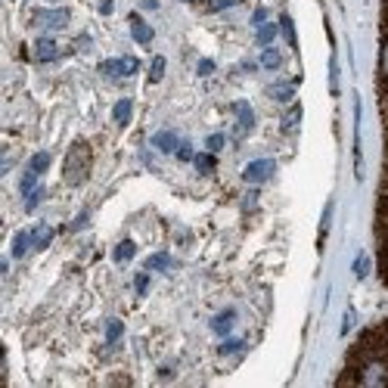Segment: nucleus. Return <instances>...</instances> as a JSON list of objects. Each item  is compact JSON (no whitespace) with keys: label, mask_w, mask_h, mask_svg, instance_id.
Returning <instances> with one entry per match:
<instances>
[{"label":"nucleus","mask_w":388,"mask_h":388,"mask_svg":"<svg viewBox=\"0 0 388 388\" xmlns=\"http://www.w3.org/2000/svg\"><path fill=\"white\" fill-rule=\"evenodd\" d=\"M65 181L69 183H84L90 174V146L84 143V140H78L75 146L69 150V156H65V168H63Z\"/></svg>","instance_id":"1"},{"label":"nucleus","mask_w":388,"mask_h":388,"mask_svg":"<svg viewBox=\"0 0 388 388\" xmlns=\"http://www.w3.org/2000/svg\"><path fill=\"white\" fill-rule=\"evenodd\" d=\"M376 243L379 249H388V193H382L376 202Z\"/></svg>","instance_id":"2"},{"label":"nucleus","mask_w":388,"mask_h":388,"mask_svg":"<svg viewBox=\"0 0 388 388\" xmlns=\"http://www.w3.org/2000/svg\"><path fill=\"white\" fill-rule=\"evenodd\" d=\"M100 72L106 78H125V75H134L137 72V59L134 57H125V59H109V63L100 65Z\"/></svg>","instance_id":"3"},{"label":"nucleus","mask_w":388,"mask_h":388,"mask_svg":"<svg viewBox=\"0 0 388 388\" xmlns=\"http://www.w3.org/2000/svg\"><path fill=\"white\" fill-rule=\"evenodd\" d=\"M270 174H274V159H258V162H252L249 168L243 171L245 183H264Z\"/></svg>","instance_id":"4"},{"label":"nucleus","mask_w":388,"mask_h":388,"mask_svg":"<svg viewBox=\"0 0 388 388\" xmlns=\"http://www.w3.org/2000/svg\"><path fill=\"white\" fill-rule=\"evenodd\" d=\"M34 25L41 28H65L69 25V10H41L34 16Z\"/></svg>","instance_id":"5"},{"label":"nucleus","mask_w":388,"mask_h":388,"mask_svg":"<svg viewBox=\"0 0 388 388\" xmlns=\"http://www.w3.org/2000/svg\"><path fill=\"white\" fill-rule=\"evenodd\" d=\"M34 57H38L41 63H53V59H59V44L53 38H38V44H34Z\"/></svg>","instance_id":"6"},{"label":"nucleus","mask_w":388,"mask_h":388,"mask_svg":"<svg viewBox=\"0 0 388 388\" xmlns=\"http://www.w3.org/2000/svg\"><path fill=\"white\" fill-rule=\"evenodd\" d=\"M28 249H38V236H34V230H25L16 236L13 243V258H25Z\"/></svg>","instance_id":"7"},{"label":"nucleus","mask_w":388,"mask_h":388,"mask_svg":"<svg viewBox=\"0 0 388 388\" xmlns=\"http://www.w3.org/2000/svg\"><path fill=\"white\" fill-rule=\"evenodd\" d=\"M131 32H134V41H137V44H150L152 41V28L146 25L140 16H131Z\"/></svg>","instance_id":"8"},{"label":"nucleus","mask_w":388,"mask_h":388,"mask_svg":"<svg viewBox=\"0 0 388 388\" xmlns=\"http://www.w3.org/2000/svg\"><path fill=\"white\" fill-rule=\"evenodd\" d=\"M233 112H236V119H239V131H249V127L255 125V112H252L249 103H233Z\"/></svg>","instance_id":"9"},{"label":"nucleus","mask_w":388,"mask_h":388,"mask_svg":"<svg viewBox=\"0 0 388 388\" xmlns=\"http://www.w3.org/2000/svg\"><path fill=\"white\" fill-rule=\"evenodd\" d=\"M298 121H301V106H298V103H292V106L286 109V115H283L280 125H283V131H286V134H292L295 127H298Z\"/></svg>","instance_id":"10"},{"label":"nucleus","mask_w":388,"mask_h":388,"mask_svg":"<svg viewBox=\"0 0 388 388\" xmlns=\"http://www.w3.org/2000/svg\"><path fill=\"white\" fill-rule=\"evenodd\" d=\"M233 323H236V314H233V311H224V314H218V317L212 320V329L221 332V336H227V332L233 329Z\"/></svg>","instance_id":"11"},{"label":"nucleus","mask_w":388,"mask_h":388,"mask_svg":"<svg viewBox=\"0 0 388 388\" xmlns=\"http://www.w3.org/2000/svg\"><path fill=\"white\" fill-rule=\"evenodd\" d=\"M152 143H156L162 152H177V146H181V140H177V134L162 131V134H156V140H152Z\"/></svg>","instance_id":"12"},{"label":"nucleus","mask_w":388,"mask_h":388,"mask_svg":"<svg viewBox=\"0 0 388 388\" xmlns=\"http://www.w3.org/2000/svg\"><path fill=\"white\" fill-rule=\"evenodd\" d=\"M379 84H388V34H382L379 47Z\"/></svg>","instance_id":"13"},{"label":"nucleus","mask_w":388,"mask_h":388,"mask_svg":"<svg viewBox=\"0 0 388 388\" xmlns=\"http://www.w3.org/2000/svg\"><path fill=\"white\" fill-rule=\"evenodd\" d=\"M274 100H280V103H286V100H292V94H295V84L292 81H283V84H274V88L267 90Z\"/></svg>","instance_id":"14"},{"label":"nucleus","mask_w":388,"mask_h":388,"mask_svg":"<svg viewBox=\"0 0 388 388\" xmlns=\"http://www.w3.org/2000/svg\"><path fill=\"white\" fill-rule=\"evenodd\" d=\"M261 65H264V69H280V65H283L280 50H274V47H264V53H261Z\"/></svg>","instance_id":"15"},{"label":"nucleus","mask_w":388,"mask_h":388,"mask_svg":"<svg viewBox=\"0 0 388 388\" xmlns=\"http://www.w3.org/2000/svg\"><path fill=\"white\" fill-rule=\"evenodd\" d=\"M131 112H134L131 100H119V103H115V121H119V125H127V121H131Z\"/></svg>","instance_id":"16"},{"label":"nucleus","mask_w":388,"mask_h":388,"mask_svg":"<svg viewBox=\"0 0 388 388\" xmlns=\"http://www.w3.org/2000/svg\"><path fill=\"white\" fill-rule=\"evenodd\" d=\"M276 34H280V28H276V25H261V28H258V44L270 47L276 41Z\"/></svg>","instance_id":"17"},{"label":"nucleus","mask_w":388,"mask_h":388,"mask_svg":"<svg viewBox=\"0 0 388 388\" xmlns=\"http://www.w3.org/2000/svg\"><path fill=\"white\" fill-rule=\"evenodd\" d=\"M193 162H196V168H199L202 174H212V171H214V156H212V152H202V156H193Z\"/></svg>","instance_id":"18"},{"label":"nucleus","mask_w":388,"mask_h":388,"mask_svg":"<svg viewBox=\"0 0 388 388\" xmlns=\"http://www.w3.org/2000/svg\"><path fill=\"white\" fill-rule=\"evenodd\" d=\"M280 28H283V38L289 41V47H298V38H295V28L289 16H280Z\"/></svg>","instance_id":"19"},{"label":"nucleus","mask_w":388,"mask_h":388,"mask_svg":"<svg viewBox=\"0 0 388 388\" xmlns=\"http://www.w3.org/2000/svg\"><path fill=\"white\" fill-rule=\"evenodd\" d=\"M134 252H137V249H134V243H131V239H125V243H121L119 249H115V261H119V264L131 261V258H134Z\"/></svg>","instance_id":"20"},{"label":"nucleus","mask_w":388,"mask_h":388,"mask_svg":"<svg viewBox=\"0 0 388 388\" xmlns=\"http://www.w3.org/2000/svg\"><path fill=\"white\" fill-rule=\"evenodd\" d=\"M28 168H32L34 174H44V171L50 168V156H47V152H38V156L32 159V165H28Z\"/></svg>","instance_id":"21"},{"label":"nucleus","mask_w":388,"mask_h":388,"mask_svg":"<svg viewBox=\"0 0 388 388\" xmlns=\"http://www.w3.org/2000/svg\"><path fill=\"white\" fill-rule=\"evenodd\" d=\"M34 190H38V174H34L32 168L25 171V177H22V196H32Z\"/></svg>","instance_id":"22"},{"label":"nucleus","mask_w":388,"mask_h":388,"mask_svg":"<svg viewBox=\"0 0 388 388\" xmlns=\"http://www.w3.org/2000/svg\"><path fill=\"white\" fill-rule=\"evenodd\" d=\"M162 75H165V59L156 57V59H152V65H150V81H152V84L162 81Z\"/></svg>","instance_id":"23"},{"label":"nucleus","mask_w":388,"mask_h":388,"mask_svg":"<svg viewBox=\"0 0 388 388\" xmlns=\"http://www.w3.org/2000/svg\"><path fill=\"white\" fill-rule=\"evenodd\" d=\"M146 267H150V270H168L171 267V258L168 255H152L150 261H146Z\"/></svg>","instance_id":"24"},{"label":"nucleus","mask_w":388,"mask_h":388,"mask_svg":"<svg viewBox=\"0 0 388 388\" xmlns=\"http://www.w3.org/2000/svg\"><path fill=\"white\" fill-rule=\"evenodd\" d=\"M34 236H38V249H44V245L53 239V230H50V227H38V230H34Z\"/></svg>","instance_id":"25"},{"label":"nucleus","mask_w":388,"mask_h":388,"mask_svg":"<svg viewBox=\"0 0 388 388\" xmlns=\"http://www.w3.org/2000/svg\"><path fill=\"white\" fill-rule=\"evenodd\" d=\"M379 276L388 286V249H379Z\"/></svg>","instance_id":"26"},{"label":"nucleus","mask_w":388,"mask_h":388,"mask_svg":"<svg viewBox=\"0 0 388 388\" xmlns=\"http://www.w3.org/2000/svg\"><path fill=\"white\" fill-rule=\"evenodd\" d=\"M239 0H208V10L212 13H218V10H227V7H236Z\"/></svg>","instance_id":"27"},{"label":"nucleus","mask_w":388,"mask_h":388,"mask_svg":"<svg viewBox=\"0 0 388 388\" xmlns=\"http://www.w3.org/2000/svg\"><path fill=\"white\" fill-rule=\"evenodd\" d=\"M106 336H109V342H115V338L121 336V323H119V320H109V323H106Z\"/></svg>","instance_id":"28"},{"label":"nucleus","mask_w":388,"mask_h":388,"mask_svg":"<svg viewBox=\"0 0 388 388\" xmlns=\"http://www.w3.org/2000/svg\"><path fill=\"white\" fill-rule=\"evenodd\" d=\"M329 88H332V94H338V65L336 63H329Z\"/></svg>","instance_id":"29"},{"label":"nucleus","mask_w":388,"mask_h":388,"mask_svg":"<svg viewBox=\"0 0 388 388\" xmlns=\"http://www.w3.org/2000/svg\"><path fill=\"white\" fill-rule=\"evenodd\" d=\"M252 25H267V10H255V13H252Z\"/></svg>","instance_id":"30"},{"label":"nucleus","mask_w":388,"mask_h":388,"mask_svg":"<svg viewBox=\"0 0 388 388\" xmlns=\"http://www.w3.org/2000/svg\"><path fill=\"white\" fill-rule=\"evenodd\" d=\"M367 270H369V261H367V255H360V258H357V264H354V274L357 276H367Z\"/></svg>","instance_id":"31"},{"label":"nucleus","mask_w":388,"mask_h":388,"mask_svg":"<svg viewBox=\"0 0 388 388\" xmlns=\"http://www.w3.org/2000/svg\"><path fill=\"white\" fill-rule=\"evenodd\" d=\"M239 348H243V342H239V338H233V342L221 345V354H233V351H239Z\"/></svg>","instance_id":"32"},{"label":"nucleus","mask_w":388,"mask_h":388,"mask_svg":"<svg viewBox=\"0 0 388 388\" xmlns=\"http://www.w3.org/2000/svg\"><path fill=\"white\" fill-rule=\"evenodd\" d=\"M177 159H181V162H190V159H193V150H190V143H181V146H177Z\"/></svg>","instance_id":"33"},{"label":"nucleus","mask_w":388,"mask_h":388,"mask_svg":"<svg viewBox=\"0 0 388 388\" xmlns=\"http://www.w3.org/2000/svg\"><path fill=\"white\" fill-rule=\"evenodd\" d=\"M221 146H224V137H221V134H212V137H208V150L218 152Z\"/></svg>","instance_id":"34"},{"label":"nucleus","mask_w":388,"mask_h":388,"mask_svg":"<svg viewBox=\"0 0 388 388\" xmlns=\"http://www.w3.org/2000/svg\"><path fill=\"white\" fill-rule=\"evenodd\" d=\"M214 72V63H208V59H202L199 63V75H212Z\"/></svg>","instance_id":"35"},{"label":"nucleus","mask_w":388,"mask_h":388,"mask_svg":"<svg viewBox=\"0 0 388 388\" xmlns=\"http://www.w3.org/2000/svg\"><path fill=\"white\" fill-rule=\"evenodd\" d=\"M146 283H150V276L140 274V276H137V289H140V292H146Z\"/></svg>","instance_id":"36"},{"label":"nucleus","mask_w":388,"mask_h":388,"mask_svg":"<svg viewBox=\"0 0 388 388\" xmlns=\"http://www.w3.org/2000/svg\"><path fill=\"white\" fill-rule=\"evenodd\" d=\"M382 34H388V0H385V13H382Z\"/></svg>","instance_id":"37"},{"label":"nucleus","mask_w":388,"mask_h":388,"mask_svg":"<svg viewBox=\"0 0 388 388\" xmlns=\"http://www.w3.org/2000/svg\"><path fill=\"white\" fill-rule=\"evenodd\" d=\"M351 323H354V314H351V311H348V314H345V326H342V329H345V332H348V329H351Z\"/></svg>","instance_id":"38"},{"label":"nucleus","mask_w":388,"mask_h":388,"mask_svg":"<svg viewBox=\"0 0 388 388\" xmlns=\"http://www.w3.org/2000/svg\"><path fill=\"white\" fill-rule=\"evenodd\" d=\"M100 10H103V13H112V0H103Z\"/></svg>","instance_id":"39"},{"label":"nucleus","mask_w":388,"mask_h":388,"mask_svg":"<svg viewBox=\"0 0 388 388\" xmlns=\"http://www.w3.org/2000/svg\"><path fill=\"white\" fill-rule=\"evenodd\" d=\"M187 3H193V0H187Z\"/></svg>","instance_id":"40"}]
</instances>
